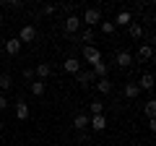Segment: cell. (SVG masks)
I'll return each instance as SVG.
<instances>
[{
  "label": "cell",
  "mask_w": 156,
  "mask_h": 146,
  "mask_svg": "<svg viewBox=\"0 0 156 146\" xmlns=\"http://www.w3.org/2000/svg\"><path fill=\"white\" fill-rule=\"evenodd\" d=\"M81 24H86V29H94L101 24V11L99 8H86L83 16H81Z\"/></svg>",
  "instance_id": "cell-1"
},
{
  "label": "cell",
  "mask_w": 156,
  "mask_h": 146,
  "mask_svg": "<svg viewBox=\"0 0 156 146\" xmlns=\"http://www.w3.org/2000/svg\"><path fill=\"white\" fill-rule=\"evenodd\" d=\"M94 81H96V76H94V71H91V68H81V71L76 73V84L81 86V89H89Z\"/></svg>",
  "instance_id": "cell-2"
},
{
  "label": "cell",
  "mask_w": 156,
  "mask_h": 146,
  "mask_svg": "<svg viewBox=\"0 0 156 146\" xmlns=\"http://www.w3.org/2000/svg\"><path fill=\"white\" fill-rule=\"evenodd\" d=\"M81 55H83V60H86V63H91V65L101 63V52L96 50V47H89V45H83V47H81Z\"/></svg>",
  "instance_id": "cell-3"
},
{
  "label": "cell",
  "mask_w": 156,
  "mask_h": 146,
  "mask_svg": "<svg viewBox=\"0 0 156 146\" xmlns=\"http://www.w3.org/2000/svg\"><path fill=\"white\" fill-rule=\"evenodd\" d=\"M62 29H65V34H78L81 31V18H78L76 13H70V16L62 21Z\"/></svg>",
  "instance_id": "cell-4"
},
{
  "label": "cell",
  "mask_w": 156,
  "mask_h": 146,
  "mask_svg": "<svg viewBox=\"0 0 156 146\" xmlns=\"http://www.w3.org/2000/svg\"><path fill=\"white\" fill-rule=\"evenodd\" d=\"M37 39V26L34 24H26V26H21V31H18V42H34Z\"/></svg>",
  "instance_id": "cell-5"
},
{
  "label": "cell",
  "mask_w": 156,
  "mask_h": 146,
  "mask_svg": "<svg viewBox=\"0 0 156 146\" xmlns=\"http://www.w3.org/2000/svg\"><path fill=\"white\" fill-rule=\"evenodd\" d=\"M21 42H18V37H11V39H5L3 42V50H5V55H11V57H16L18 52H21Z\"/></svg>",
  "instance_id": "cell-6"
},
{
  "label": "cell",
  "mask_w": 156,
  "mask_h": 146,
  "mask_svg": "<svg viewBox=\"0 0 156 146\" xmlns=\"http://www.w3.org/2000/svg\"><path fill=\"white\" fill-rule=\"evenodd\" d=\"M34 76H37V81H47V78L52 76V65H50V63H37Z\"/></svg>",
  "instance_id": "cell-7"
},
{
  "label": "cell",
  "mask_w": 156,
  "mask_h": 146,
  "mask_svg": "<svg viewBox=\"0 0 156 146\" xmlns=\"http://www.w3.org/2000/svg\"><path fill=\"white\" fill-rule=\"evenodd\" d=\"M115 63H117V68H130L133 55H130L128 50H117V52H115Z\"/></svg>",
  "instance_id": "cell-8"
},
{
  "label": "cell",
  "mask_w": 156,
  "mask_h": 146,
  "mask_svg": "<svg viewBox=\"0 0 156 146\" xmlns=\"http://www.w3.org/2000/svg\"><path fill=\"white\" fill-rule=\"evenodd\" d=\"M89 128L96 130V133H101V130L107 128V118L104 115H89Z\"/></svg>",
  "instance_id": "cell-9"
},
{
  "label": "cell",
  "mask_w": 156,
  "mask_h": 146,
  "mask_svg": "<svg viewBox=\"0 0 156 146\" xmlns=\"http://www.w3.org/2000/svg\"><path fill=\"white\" fill-rule=\"evenodd\" d=\"M151 57H154V45H140V47H138V55H135V60H138V63H148Z\"/></svg>",
  "instance_id": "cell-10"
},
{
  "label": "cell",
  "mask_w": 156,
  "mask_h": 146,
  "mask_svg": "<svg viewBox=\"0 0 156 146\" xmlns=\"http://www.w3.org/2000/svg\"><path fill=\"white\" fill-rule=\"evenodd\" d=\"M115 29L117 26H130V24H133V16H130V11H117V16H115Z\"/></svg>",
  "instance_id": "cell-11"
},
{
  "label": "cell",
  "mask_w": 156,
  "mask_h": 146,
  "mask_svg": "<svg viewBox=\"0 0 156 146\" xmlns=\"http://www.w3.org/2000/svg\"><path fill=\"white\" fill-rule=\"evenodd\" d=\"M94 39H96V31H94V29H81V31H78V42L94 47Z\"/></svg>",
  "instance_id": "cell-12"
},
{
  "label": "cell",
  "mask_w": 156,
  "mask_h": 146,
  "mask_svg": "<svg viewBox=\"0 0 156 146\" xmlns=\"http://www.w3.org/2000/svg\"><path fill=\"white\" fill-rule=\"evenodd\" d=\"M16 120H29V104L26 99H16Z\"/></svg>",
  "instance_id": "cell-13"
},
{
  "label": "cell",
  "mask_w": 156,
  "mask_h": 146,
  "mask_svg": "<svg viewBox=\"0 0 156 146\" xmlns=\"http://www.w3.org/2000/svg\"><path fill=\"white\" fill-rule=\"evenodd\" d=\"M94 84H96V89H99V94H112V91H115V84H112V81L109 78H96L94 81Z\"/></svg>",
  "instance_id": "cell-14"
},
{
  "label": "cell",
  "mask_w": 156,
  "mask_h": 146,
  "mask_svg": "<svg viewBox=\"0 0 156 146\" xmlns=\"http://www.w3.org/2000/svg\"><path fill=\"white\" fill-rule=\"evenodd\" d=\"M73 125H76V130H86L89 128V112H76Z\"/></svg>",
  "instance_id": "cell-15"
},
{
  "label": "cell",
  "mask_w": 156,
  "mask_h": 146,
  "mask_svg": "<svg viewBox=\"0 0 156 146\" xmlns=\"http://www.w3.org/2000/svg\"><path fill=\"white\" fill-rule=\"evenodd\" d=\"M91 71H94L96 78H109V68H107V63H96V65H91Z\"/></svg>",
  "instance_id": "cell-16"
},
{
  "label": "cell",
  "mask_w": 156,
  "mask_h": 146,
  "mask_svg": "<svg viewBox=\"0 0 156 146\" xmlns=\"http://www.w3.org/2000/svg\"><path fill=\"white\" fill-rule=\"evenodd\" d=\"M128 34H130V39H143V26H140V24L138 21H133V24H130V26H128Z\"/></svg>",
  "instance_id": "cell-17"
},
{
  "label": "cell",
  "mask_w": 156,
  "mask_h": 146,
  "mask_svg": "<svg viewBox=\"0 0 156 146\" xmlns=\"http://www.w3.org/2000/svg\"><path fill=\"white\" fill-rule=\"evenodd\" d=\"M29 89H31V94H34V97H44L47 84H44V81H37V78H34L31 84H29Z\"/></svg>",
  "instance_id": "cell-18"
},
{
  "label": "cell",
  "mask_w": 156,
  "mask_h": 146,
  "mask_svg": "<svg viewBox=\"0 0 156 146\" xmlns=\"http://www.w3.org/2000/svg\"><path fill=\"white\" fill-rule=\"evenodd\" d=\"M62 68H65L68 73H73V76H76V73L81 71V63H78V57H65V63H62Z\"/></svg>",
  "instance_id": "cell-19"
},
{
  "label": "cell",
  "mask_w": 156,
  "mask_h": 146,
  "mask_svg": "<svg viewBox=\"0 0 156 146\" xmlns=\"http://www.w3.org/2000/svg\"><path fill=\"white\" fill-rule=\"evenodd\" d=\"M138 89H143V91H151V89H154V76H151V73H143V76H140Z\"/></svg>",
  "instance_id": "cell-20"
},
{
  "label": "cell",
  "mask_w": 156,
  "mask_h": 146,
  "mask_svg": "<svg viewBox=\"0 0 156 146\" xmlns=\"http://www.w3.org/2000/svg\"><path fill=\"white\" fill-rule=\"evenodd\" d=\"M104 107H107V104L99 99V97H96V99L89 104V115H104Z\"/></svg>",
  "instance_id": "cell-21"
},
{
  "label": "cell",
  "mask_w": 156,
  "mask_h": 146,
  "mask_svg": "<svg viewBox=\"0 0 156 146\" xmlns=\"http://www.w3.org/2000/svg\"><path fill=\"white\" fill-rule=\"evenodd\" d=\"M13 89V76L11 73H0V91H11Z\"/></svg>",
  "instance_id": "cell-22"
},
{
  "label": "cell",
  "mask_w": 156,
  "mask_h": 146,
  "mask_svg": "<svg viewBox=\"0 0 156 146\" xmlns=\"http://www.w3.org/2000/svg\"><path fill=\"white\" fill-rule=\"evenodd\" d=\"M122 94L128 97V99H135V97L140 94V89H138V84H125V89H122Z\"/></svg>",
  "instance_id": "cell-23"
},
{
  "label": "cell",
  "mask_w": 156,
  "mask_h": 146,
  "mask_svg": "<svg viewBox=\"0 0 156 146\" xmlns=\"http://www.w3.org/2000/svg\"><path fill=\"white\" fill-rule=\"evenodd\" d=\"M143 112H146V118H148V120L156 115V99H154V97H151V99L143 104Z\"/></svg>",
  "instance_id": "cell-24"
},
{
  "label": "cell",
  "mask_w": 156,
  "mask_h": 146,
  "mask_svg": "<svg viewBox=\"0 0 156 146\" xmlns=\"http://www.w3.org/2000/svg\"><path fill=\"white\" fill-rule=\"evenodd\" d=\"M39 13H42V16H55V13H57V5H52V3H44Z\"/></svg>",
  "instance_id": "cell-25"
},
{
  "label": "cell",
  "mask_w": 156,
  "mask_h": 146,
  "mask_svg": "<svg viewBox=\"0 0 156 146\" xmlns=\"http://www.w3.org/2000/svg\"><path fill=\"white\" fill-rule=\"evenodd\" d=\"M99 29H101L104 34H115V24H112V21H101Z\"/></svg>",
  "instance_id": "cell-26"
},
{
  "label": "cell",
  "mask_w": 156,
  "mask_h": 146,
  "mask_svg": "<svg viewBox=\"0 0 156 146\" xmlns=\"http://www.w3.org/2000/svg\"><path fill=\"white\" fill-rule=\"evenodd\" d=\"M3 5H5V8H13V11H18V8H23V3H21V0H5Z\"/></svg>",
  "instance_id": "cell-27"
},
{
  "label": "cell",
  "mask_w": 156,
  "mask_h": 146,
  "mask_svg": "<svg viewBox=\"0 0 156 146\" xmlns=\"http://www.w3.org/2000/svg\"><path fill=\"white\" fill-rule=\"evenodd\" d=\"M26 81H34V68H23V73H21Z\"/></svg>",
  "instance_id": "cell-28"
},
{
  "label": "cell",
  "mask_w": 156,
  "mask_h": 146,
  "mask_svg": "<svg viewBox=\"0 0 156 146\" xmlns=\"http://www.w3.org/2000/svg\"><path fill=\"white\" fill-rule=\"evenodd\" d=\"M3 110H8V97L5 94H0V112H3Z\"/></svg>",
  "instance_id": "cell-29"
},
{
  "label": "cell",
  "mask_w": 156,
  "mask_h": 146,
  "mask_svg": "<svg viewBox=\"0 0 156 146\" xmlns=\"http://www.w3.org/2000/svg\"><path fill=\"white\" fill-rule=\"evenodd\" d=\"M89 138H91V136L86 133V130H78V141H83V144H86V141H89Z\"/></svg>",
  "instance_id": "cell-30"
},
{
  "label": "cell",
  "mask_w": 156,
  "mask_h": 146,
  "mask_svg": "<svg viewBox=\"0 0 156 146\" xmlns=\"http://www.w3.org/2000/svg\"><path fill=\"white\" fill-rule=\"evenodd\" d=\"M3 24H5V18H3V13H0V26H3Z\"/></svg>",
  "instance_id": "cell-31"
},
{
  "label": "cell",
  "mask_w": 156,
  "mask_h": 146,
  "mask_svg": "<svg viewBox=\"0 0 156 146\" xmlns=\"http://www.w3.org/2000/svg\"><path fill=\"white\" fill-rule=\"evenodd\" d=\"M0 130H3V120H0Z\"/></svg>",
  "instance_id": "cell-32"
}]
</instances>
